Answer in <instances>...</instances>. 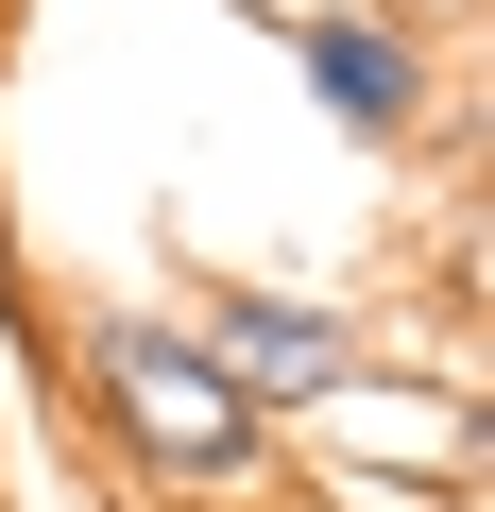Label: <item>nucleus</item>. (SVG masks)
<instances>
[{
  "label": "nucleus",
  "mask_w": 495,
  "mask_h": 512,
  "mask_svg": "<svg viewBox=\"0 0 495 512\" xmlns=\"http://www.w3.org/2000/svg\"><path fill=\"white\" fill-rule=\"evenodd\" d=\"M291 52H308V86H325V120H342V137H410V120H427V52H410L393 18H359V0L291 18Z\"/></svg>",
  "instance_id": "3"
},
{
  "label": "nucleus",
  "mask_w": 495,
  "mask_h": 512,
  "mask_svg": "<svg viewBox=\"0 0 495 512\" xmlns=\"http://www.w3.org/2000/svg\"><path fill=\"white\" fill-rule=\"evenodd\" d=\"M86 410H103V444H120L154 495H257V478H274V410L239 393L171 308H103V325H86Z\"/></svg>",
  "instance_id": "1"
},
{
  "label": "nucleus",
  "mask_w": 495,
  "mask_h": 512,
  "mask_svg": "<svg viewBox=\"0 0 495 512\" xmlns=\"http://www.w3.org/2000/svg\"><path fill=\"white\" fill-rule=\"evenodd\" d=\"M188 342L257 393L274 427H308L325 393H359V325H342V308H308V291H239V274H205V291H188Z\"/></svg>",
  "instance_id": "2"
}]
</instances>
